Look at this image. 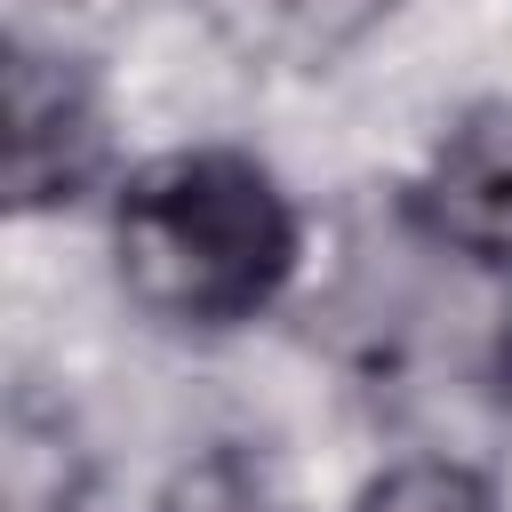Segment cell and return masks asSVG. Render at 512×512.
Masks as SVG:
<instances>
[{"mask_svg": "<svg viewBox=\"0 0 512 512\" xmlns=\"http://www.w3.org/2000/svg\"><path fill=\"white\" fill-rule=\"evenodd\" d=\"M112 272L168 328H240L296 272V208L232 144L160 152L112 192Z\"/></svg>", "mask_w": 512, "mask_h": 512, "instance_id": "obj_1", "label": "cell"}, {"mask_svg": "<svg viewBox=\"0 0 512 512\" xmlns=\"http://www.w3.org/2000/svg\"><path fill=\"white\" fill-rule=\"evenodd\" d=\"M416 224L480 264H512V96L472 104L440 128L408 192Z\"/></svg>", "mask_w": 512, "mask_h": 512, "instance_id": "obj_2", "label": "cell"}, {"mask_svg": "<svg viewBox=\"0 0 512 512\" xmlns=\"http://www.w3.org/2000/svg\"><path fill=\"white\" fill-rule=\"evenodd\" d=\"M104 160V112L64 56H8V192L16 208L72 200Z\"/></svg>", "mask_w": 512, "mask_h": 512, "instance_id": "obj_3", "label": "cell"}, {"mask_svg": "<svg viewBox=\"0 0 512 512\" xmlns=\"http://www.w3.org/2000/svg\"><path fill=\"white\" fill-rule=\"evenodd\" d=\"M0 504L8 512H80V448L64 416L16 400L8 448H0Z\"/></svg>", "mask_w": 512, "mask_h": 512, "instance_id": "obj_4", "label": "cell"}, {"mask_svg": "<svg viewBox=\"0 0 512 512\" xmlns=\"http://www.w3.org/2000/svg\"><path fill=\"white\" fill-rule=\"evenodd\" d=\"M352 512H496V488L472 472V464H448V456H416V464H392L376 472Z\"/></svg>", "mask_w": 512, "mask_h": 512, "instance_id": "obj_5", "label": "cell"}, {"mask_svg": "<svg viewBox=\"0 0 512 512\" xmlns=\"http://www.w3.org/2000/svg\"><path fill=\"white\" fill-rule=\"evenodd\" d=\"M152 512H272V496H264L256 464H248L240 448H208V456H192V464L160 488Z\"/></svg>", "mask_w": 512, "mask_h": 512, "instance_id": "obj_6", "label": "cell"}, {"mask_svg": "<svg viewBox=\"0 0 512 512\" xmlns=\"http://www.w3.org/2000/svg\"><path fill=\"white\" fill-rule=\"evenodd\" d=\"M496 400L512 408V312H504V336H496Z\"/></svg>", "mask_w": 512, "mask_h": 512, "instance_id": "obj_7", "label": "cell"}]
</instances>
